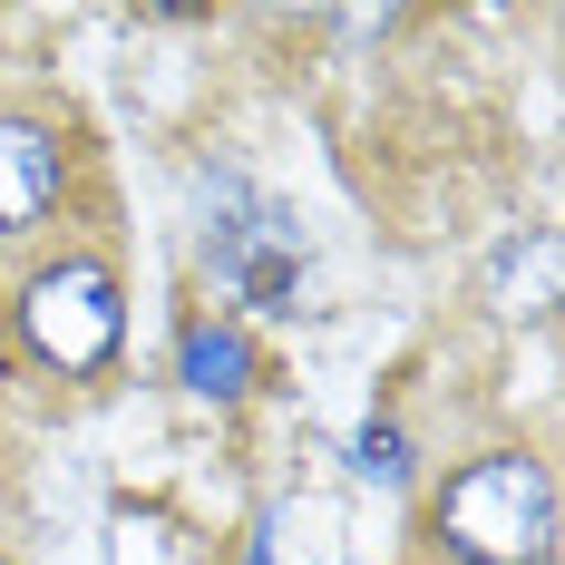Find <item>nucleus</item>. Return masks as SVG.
<instances>
[{
    "label": "nucleus",
    "instance_id": "1",
    "mask_svg": "<svg viewBox=\"0 0 565 565\" xmlns=\"http://www.w3.org/2000/svg\"><path fill=\"white\" fill-rule=\"evenodd\" d=\"M439 546L458 565H546L556 556V468L536 449H478L439 488Z\"/></svg>",
    "mask_w": 565,
    "mask_h": 565
},
{
    "label": "nucleus",
    "instance_id": "2",
    "mask_svg": "<svg viewBox=\"0 0 565 565\" xmlns=\"http://www.w3.org/2000/svg\"><path fill=\"white\" fill-rule=\"evenodd\" d=\"M20 341L68 371V381H88V371H108L117 341H127V282L98 264V254H68L50 274L20 282Z\"/></svg>",
    "mask_w": 565,
    "mask_h": 565
},
{
    "label": "nucleus",
    "instance_id": "3",
    "mask_svg": "<svg viewBox=\"0 0 565 565\" xmlns=\"http://www.w3.org/2000/svg\"><path fill=\"white\" fill-rule=\"evenodd\" d=\"M50 205H58V147H50V127L0 117V234H30Z\"/></svg>",
    "mask_w": 565,
    "mask_h": 565
},
{
    "label": "nucleus",
    "instance_id": "4",
    "mask_svg": "<svg viewBox=\"0 0 565 565\" xmlns=\"http://www.w3.org/2000/svg\"><path fill=\"white\" fill-rule=\"evenodd\" d=\"M185 381H195L205 399H234L244 381H254V351H244L234 332H215V322H195V332H185Z\"/></svg>",
    "mask_w": 565,
    "mask_h": 565
},
{
    "label": "nucleus",
    "instance_id": "5",
    "mask_svg": "<svg viewBox=\"0 0 565 565\" xmlns=\"http://www.w3.org/2000/svg\"><path fill=\"white\" fill-rule=\"evenodd\" d=\"M361 478H381V488H409V439L371 429V439H361Z\"/></svg>",
    "mask_w": 565,
    "mask_h": 565
}]
</instances>
